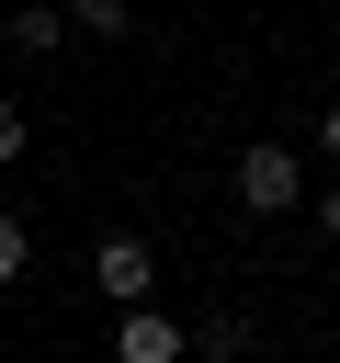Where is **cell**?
<instances>
[{
  "label": "cell",
  "instance_id": "7",
  "mask_svg": "<svg viewBox=\"0 0 340 363\" xmlns=\"http://www.w3.org/2000/svg\"><path fill=\"white\" fill-rule=\"evenodd\" d=\"M306 216H317V238H340V170H329V182L306 193Z\"/></svg>",
  "mask_w": 340,
  "mask_h": 363
},
{
  "label": "cell",
  "instance_id": "9",
  "mask_svg": "<svg viewBox=\"0 0 340 363\" xmlns=\"http://www.w3.org/2000/svg\"><path fill=\"white\" fill-rule=\"evenodd\" d=\"M23 250H34V238H23V216H0V284H23Z\"/></svg>",
  "mask_w": 340,
  "mask_h": 363
},
{
  "label": "cell",
  "instance_id": "4",
  "mask_svg": "<svg viewBox=\"0 0 340 363\" xmlns=\"http://www.w3.org/2000/svg\"><path fill=\"white\" fill-rule=\"evenodd\" d=\"M68 45V0H11V57H57Z\"/></svg>",
  "mask_w": 340,
  "mask_h": 363
},
{
  "label": "cell",
  "instance_id": "3",
  "mask_svg": "<svg viewBox=\"0 0 340 363\" xmlns=\"http://www.w3.org/2000/svg\"><path fill=\"white\" fill-rule=\"evenodd\" d=\"M113 352H125V363H181V352H193V329H181V318H159V295H147V306H125Z\"/></svg>",
  "mask_w": 340,
  "mask_h": 363
},
{
  "label": "cell",
  "instance_id": "1",
  "mask_svg": "<svg viewBox=\"0 0 340 363\" xmlns=\"http://www.w3.org/2000/svg\"><path fill=\"white\" fill-rule=\"evenodd\" d=\"M238 204H249V216H295V204H306V159H295L283 136H249V147H238Z\"/></svg>",
  "mask_w": 340,
  "mask_h": 363
},
{
  "label": "cell",
  "instance_id": "5",
  "mask_svg": "<svg viewBox=\"0 0 340 363\" xmlns=\"http://www.w3.org/2000/svg\"><path fill=\"white\" fill-rule=\"evenodd\" d=\"M68 23L102 34V45H125V34H136V0H68Z\"/></svg>",
  "mask_w": 340,
  "mask_h": 363
},
{
  "label": "cell",
  "instance_id": "8",
  "mask_svg": "<svg viewBox=\"0 0 340 363\" xmlns=\"http://www.w3.org/2000/svg\"><path fill=\"white\" fill-rule=\"evenodd\" d=\"M23 147H34V125H23V102H0V170H11Z\"/></svg>",
  "mask_w": 340,
  "mask_h": 363
},
{
  "label": "cell",
  "instance_id": "10",
  "mask_svg": "<svg viewBox=\"0 0 340 363\" xmlns=\"http://www.w3.org/2000/svg\"><path fill=\"white\" fill-rule=\"evenodd\" d=\"M317 147H329V170H340V102H329V113H317Z\"/></svg>",
  "mask_w": 340,
  "mask_h": 363
},
{
  "label": "cell",
  "instance_id": "6",
  "mask_svg": "<svg viewBox=\"0 0 340 363\" xmlns=\"http://www.w3.org/2000/svg\"><path fill=\"white\" fill-rule=\"evenodd\" d=\"M193 352H215V363H227V352H249V318H238V306H215V318H193Z\"/></svg>",
  "mask_w": 340,
  "mask_h": 363
},
{
  "label": "cell",
  "instance_id": "2",
  "mask_svg": "<svg viewBox=\"0 0 340 363\" xmlns=\"http://www.w3.org/2000/svg\"><path fill=\"white\" fill-rule=\"evenodd\" d=\"M91 284H102L113 306H147V295H159V250H147L136 227H113V238L91 250Z\"/></svg>",
  "mask_w": 340,
  "mask_h": 363
}]
</instances>
